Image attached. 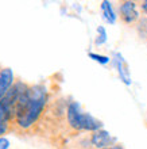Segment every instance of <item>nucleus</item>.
<instances>
[{
	"label": "nucleus",
	"mask_w": 147,
	"mask_h": 149,
	"mask_svg": "<svg viewBox=\"0 0 147 149\" xmlns=\"http://www.w3.org/2000/svg\"><path fill=\"white\" fill-rule=\"evenodd\" d=\"M101 12H103V18H104L108 23L113 24L116 22V14L112 8V3L111 1H103L101 3Z\"/></svg>",
	"instance_id": "8"
},
{
	"label": "nucleus",
	"mask_w": 147,
	"mask_h": 149,
	"mask_svg": "<svg viewBox=\"0 0 147 149\" xmlns=\"http://www.w3.org/2000/svg\"><path fill=\"white\" fill-rule=\"evenodd\" d=\"M112 63H113V65H115V68L117 69V73H119L121 81H123L126 86H131V77H130L128 65H127V63L124 61L123 56L120 54L119 52H115V53H113Z\"/></svg>",
	"instance_id": "6"
},
{
	"label": "nucleus",
	"mask_w": 147,
	"mask_h": 149,
	"mask_svg": "<svg viewBox=\"0 0 147 149\" xmlns=\"http://www.w3.org/2000/svg\"><path fill=\"white\" fill-rule=\"evenodd\" d=\"M107 41V31H105V29L103 26H99L97 27V38L95 41L96 45H103V43Z\"/></svg>",
	"instance_id": "9"
},
{
	"label": "nucleus",
	"mask_w": 147,
	"mask_h": 149,
	"mask_svg": "<svg viewBox=\"0 0 147 149\" xmlns=\"http://www.w3.org/2000/svg\"><path fill=\"white\" fill-rule=\"evenodd\" d=\"M119 15L121 22L126 24H136L140 19V12L138 1L126 0L119 4Z\"/></svg>",
	"instance_id": "3"
},
{
	"label": "nucleus",
	"mask_w": 147,
	"mask_h": 149,
	"mask_svg": "<svg viewBox=\"0 0 147 149\" xmlns=\"http://www.w3.org/2000/svg\"><path fill=\"white\" fill-rule=\"evenodd\" d=\"M105 149H124L123 146H120L119 144H117V145H115V146H112V148H105Z\"/></svg>",
	"instance_id": "13"
},
{
	"label": "nucleus",
	"mask_w": 147,
	"mask_h": 149,
	"mask_svg": "<svg viewBox=\"0 0 147 149\" xmlns=\"http://www.w3.org/2000/svg\"><path fill=\"white\" fill-rule=\"evenodd\" d=\"M15 80V74L11 68H1V71H0V102L7 95L8 90L12 87Z\"/></svg>",
	"instance_id": "7"
},
{
	"label": "nucleus",
	"mask_w": 147,
	"mask_h": 149,
	"mask_svg": "<svg viewBox=\"0 0 147 149\" xmlns=\"http://www.w3.org/2000/svg\"><path fill=\"white\" fill-rule=\"evenodd\" d=\"M65 119L68 126H69V129L73 133L80 134V133H84V132L92 133V132L103 129L101 121L92 117L90 114L82 111L80 103L76 102V100H72V102L68 103Z\"/></svg>",
	"instance_id": "2"
},
{
	"label": "nucleus",
	"mask_w": 147,
	"mask_h": 149,
	"mask_svg": "<svg viewBox=\"0 0 147 149\" xmlns=\"http://www.w3.org/2000/svg\"><path fill=\"white\" fill-rule=\"evenodd\" d=\"M0 71H1V68H0Z\"/></svg>",
	"instance_id": "14"
},
{
	"label": "nucleus",
	"mask_w": 147,
	"mask_h": 149,
	"mask_svg": "<svg viewBox=\"0 0 147 149\" xmlns=\"http://www.w3.org/2000/svg\"><path fill=\"white\" fill-rule=\"evenodd\" d=\"M8 146H10V141L7 138L0 137V149H7Z\"/></svg>",
	"instance_id": "12"
},
{
	"label": "nucleus",
	"mask_w": 147,
	"mask_h": 149,
	"mask_svg": "<svg viewBox=\"0 0 147 149\" xmlns=\"http://www.w3.org/2000/svg\"><path fill=\"white\" fill-rule=\"evenodd\" d=\"M89 57H90L92 60H95V61H97V63L103 64V65H105V64H108L109 61H111V58H109V57H107V56L96 54V53H89Z\"/></svg>",
	"instance_id": "10"
},
{
	"label": "nucleus",
	"mask_w": 147,
	"mask_h": 149,
	"mask_svg": "<svg viewBox=\"0 0 147 149\" xmlns=\"http://www.w3.org/2000/svg\"><path fill=\"white\" fill-rule=\"evenodd\" d=\"M49 103V91L39 83L30 86L19 96L12 110V132L19 134L32 133L46 111Z\"/></svg>",
	"instance_id": "1"
},
{
	"label": "nucleus",
	"mask_w": 147,
	"mask_h": 149,
	"mask_svg": "<svg viewBox=\"0 0 147 149\" xmlns=\"http://www.w3.org/2000/svg\"><path fill=\"white\" fill-rule=\"evenodd\" d=\"M138 7L142 11L143 16H147V0H143V1H138Z\"/></svg>",
	"instance_id": "11"
},
{
	"label": "nucleus",
	"mask_w": 147,
	"mask_h": 149,
	"mask_svg": "<svg viewBox=\"0 0 147 149\" xmlns=\"http://www.w3.org/2000/svg\"><path fill=\"white\" fill-rule=\"evenodd\" d=\"M89 141L92 149H105V148H112V146L117 145V140L113 136L104 129L96 130L89 133Z\"/></svg>",
	"instance_id": "4"
},
{
	"label": "nucleus",
	"mask_w": 147,
	"mask_h": 149,
	"mask_svg": "<svg viewBox=\"0 0 147 149\" xmlns=\"http://www.w3.org/2000/svg\"><path fill=\"white\" fill-rule=\"evenodd\" d=\"M12 132V107L6 100L0 102V137Z\"/></svg>",
	"instance_id": "5"
}]
</instances>
